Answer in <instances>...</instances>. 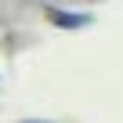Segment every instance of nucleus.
<instances>
[{
  "label": "nucleus",
  "mask_w": 123,
  "mask_h": 123,
  "mask_svg": "<svg viewBox=\"0 0 123 123\" xmlns=\"http://www.w3.org/2000/svg\"><path fill=\"white\" fill-rule=\"evenodd\" d=\"M29 123H40V119H29Z\"/></svg>",
  "instance_id": "obj_1"
}]
</instances>
